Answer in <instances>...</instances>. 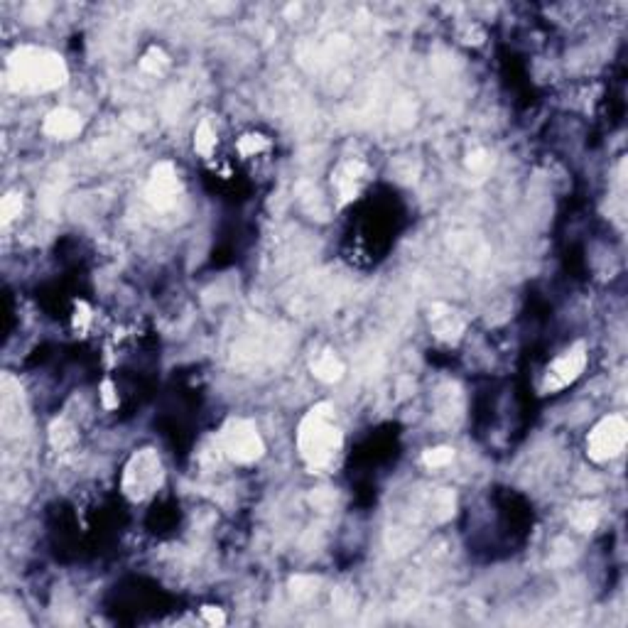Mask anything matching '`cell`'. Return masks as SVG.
<instances>
[{"mask_svg":"<svg viewBox=\"0 0 628 628\" xmlns=\"http://www.w3.org/2000/svg\"><path fill=\"white\" fill-rule=\"evenodd\" d=\"M67 64L59 54L39 47H20L8 59V86L20 93H42L67 81Z\"/></svg>","mask_w":628,"mask_h":628,"instance_id":"cell-1","label":"cell"},{"mask_svg":"<svg viewBox=\"0 0 628 628\" xmlns=\"http://www.w3.org/2000/svg\"><path fill=\"white\" fill-rule=\"evenodd\" d=\"M341 430L334 422V407L329 402L314 405L299 422L297 451L312 474L332 464L336 451L341 449Z\"/></svg>","mask_w":628,"mask_h":628,"instance_id":"cell-2","label":"cell"},{"mask_svg":"<svg viewBox=\"0 0 628 628\" xmlns=\"http://www.w3.org/2000/svg\"><path fill=\"white\" fill-rule=\"evenodd\" d=\"M165 471H162L160 456L152 449H140L130 456L123 474V493L130 500H145L162 486Z\"/></svg>","mask_w":628,"mask_h":628,"instance_id":"cell-3","label":"cell"},{"mask_svg":"<svg viewBox=\"0 0 628 628\" xmlns=\"http://www.w3.org/2000/svg\"><path fill=\"white\" fill-rule=\"evenodd\" d=\"M219 446L235 464H253L265 454V444L250 420H228L219 432Z\"/></svg>","mask_w":628,"mask_h":628,"instance_id":"cell-4","label":"cell"},{"mask_svg":"<svg viewBox=\"0 0 628 628\" xmlns=\"http://www.w3.org/2000/svg\"><path fill=\"white\" fill-rule=\"evenodd\" d=\"M628 425L621 415H608L594 425L587 437V454L594 461H608L618 456L626 446Z\"/></svg>","mask_w":628,"mask_h":628,"instance_id":"cell-5","label":"cell"},{"mask_svg":"<svg viewBox=\"0 0 628 628\" xmlns=\"http://www.w3.org/2000/svg\"><path fill=\"white\" fill-rule=\"evenodd\" d=\"M584 366H587V348H584V343H574L562 356L554 358L552 366L547 368L542 381V392H557L567 388L569 383H574L582 376Z\"/></svg>","mask_w":628,"mask_h":628,"instance_id":"cell-6","label":"cell"},{"mask_svg":"<svg viewBox=\"0 0 628 628\" xmlns=\"http://www.w3.org/2000/svg\"><path fill=\"white\" fill-rule=\"evenodd\" d=\"M179 177H177V170L172 162H160V165L152 167L150 182H147V201L155 206L157 211H167L177 204L179 199Z\"/></svg>","mask_w":628,"mask_h":628,"instance_id":"cell-7","label":"cell"},{"mask_svg":"<svg viewBox=\"0 0 628 628\" xmlns=\"http://www.w3.org/2000/svg\"><path fill=\"white\" fill-rule=\"evenodd\" d=\"M81 128H83L81 116L76 111H71V108H57L42 123V130L49 137H57V140H71L74 135L81 132Z\"/></svg>","mask_w":628,"mask_h":628,"instance_id":"cell-8","label":"cell"},{"mask_svg":"<svg viewBox=\"0 0 628 628\" xmlns=\"http://www.w3.org/2000/svg\"><path fill=\"white\" fill-rule=\"evenodd\" d=\"M363 175H366V167L358 160H348L343 165H339V170L334 172V184H336L339 196H341V204L351 201L358 194V182H361Z\"/></svg>","mask_w":628,"mask_h":628,"instance_id":"cell-9","label":"cell"},{"mask_svg":"<svg viewBox=\"0 0 628 628\" xmlns=\"http://www.w3.org/2000/svg\"><path fill=\"white\" fill-rule=\"evenodd\" d=\"M10 385H13V378H5L3 381V427L8 435H18L20 415H22V407H20V385H15V390H10Z\"/></svg>","mask_w":628,"mask_h":628,"instance_id":"cell-10","label":"cell"},{"mask_svg":"<svg viewBox=\"0 0 628 628\" xmlns=\"http://www.w3.org/2000/svg\"><path fill=\"white\" fill-rule=\"evenodd\" d=\"M312 373H314V378H319L322 383H336V381H341V376H343V363L339 361L332 351H324L322 356L312 363Z\"/></svg>","mask_w":628,"mask_h":628,"instance_id":"cell-11","label":"cell"},{"mask_svg":"<svg viewBox=\"0 0 628 628\" xmlns=\"http://www.w3.org/2000/svg\"><path fill=\"white\" fill-rule=\"evenodd\" d=\"M74 439H76V435H74V427L67 420L52 422V427H49V442H52L54 449H67Z\"/></svg>","mask_w":628,"mask_h":628,"instance_id":"cell-12","label":"cell"},{"mask_svg":"<svg viewBox=\"0 0 628 628\" xmlns=\"http://www.w3.org/2000/svg\"><path fill=\"white\" fill-rule=\"evenodd\" d=\"M432 319L437 324V336L439 339H446V341H451V339H456L461 334V329H464V324L459 322V319L454 317V314L446 309V314H432Z\"/></svg>","mask_w":628,"mask_h":628,"instance_id":"cell-13","label":"cell"},{"mask_svg":"<svg viewBox=\"0 0 628 628\" xmlns=\"http://www.w3.org/2000/svg\"><path fill=\"white\" fill-rule=\"evenodd\" d=\"M214 147H216V135H214V130H211V123L201 121L194 130V150L199 152V155L209 157L211 152H214Z\"/></svg>","mask_w":628,"mask_h":628,"instance_id":"cell-14","label":"cell"},{"mask_svg":"<svg viewBox=\"0 0 628 628\" xmlns=\"http://www.w3.org/2000/svg\"><path fill=\"white\" fill-rule=\"evenodd\" d=\"M20 211H22V196H20L18 191H10V194H5L3 201H0V224L8 226L10 221L18 219Z\"/></svg>","mask_w":628,"mask_h":628,"instance_id":"cell-15","label":"cell"},{"mask_svg":"<svg viewBox=\"0 0 628 628\" xmlns=\"http://www.w3.org/2000/svg\"><path fill=\"white\" fill-rule=\"evenodd\" d=\"M599 520V510L596 505H577V508L572 510V523L577 525L579 530H584V533H589V530H594V525H596Z\"/></svg>","mask_w":628,"mask_h":628,"instance_id":"cell-16","label":"cell"},{"mask_svg":"<svg viewBox=\"0 0 628 628\" xmlns=\"http://www.w3.org/2000/svg\"><path fill=\"white\" fill-rule=\"evenodd\" d=\"M268 137H263V135H258V132H248V135H243V137H238V152L243 157H253V155H258V152H263V150H268Z\"/></svg>","mask_w":628,"mask_h":628,"instance_id":"cell-17","label":"cell"},{"mask_svg":"<svg viewBox=\"0 0 628 628\" xmlns=\"http://www.w3.org/2000/svg\"><path fill=\"white\" fill-rule=\"evenodd\" d=\"M167 64H170V59H167V54L162 52V49L152 47L147 49V54L140 59V69L147 74H162L167 69Z\"/></svg>","mask_w":628,"mask_h":628,"instance_id":"cell-18","label":"cell"},{"mask_svg":"<svg viewBox=\"0 0 628 628\" xmlns=\"http://www.w3.org/2000/svg\"><path fill=\"white\" fill-rule=\"evenodd\" d=\"M451 459H454V449L451 446H432V449H425V454H422V464L430 466V469L446 466Z\"/></svg>","mask_w":628,"mask_h":628,"instance_id":"cell-19","label":"cell"},{"mask_svg":"<svg viewBox=\"0 0 628 628\" xmlns=\"http://www.w3.org/2000/svg\"><path fill=\"white\" fill-rule=\"evenodd\" d=\"M289 587H292V594L297 599H307V596H312V594L317 592V579H312V577H294Z\"/></svg>","mask_w":628,"mask_h":628,"instance_id":"cell-20","label":"cell"},{"mask_svg":"<svg viewBox=\"0 0 628 628\" xmlns=\"http://www.w3.org/2000/svg\"><path fill=\"white\" fill-rule=\"evenodd\" d=\"M88 322H91V312H88L86 302H76V307H74V327L78 332H83L88 327Z\"/></svg>","mask_w":628,"mask_h":628,"instance_id":"cell-21","label":"cell"},{"mask_svg":"<svg viewBox=\"0 0 628 628\" xmlns=\"http://www.w3.org/2000/svg\"><path fill=\"white\" fill-rule=\"evenodd\" d=\"M201 616H204V621L211 623V626H224L226 623V613H224V608H219V606H204L201 608Z\"/></svg>","mask_w":628,"mask_h":628,"instance_id":"cell-22","label":"cell"},{"mask_svg":"<svg viewBox=\"0 0 628 628\" xmlns=\"http://www.w3.org/2000/svg\"><path fill=\"white\" fill-rule=\"evenodd\" d=\"M101 400H103V405H106L108 410L118 407V395H116V388H113L111 381H103L101 383Z\"/></svg>","mask_w":628,"mask_h":628,"instance_id":"cell-23","label":"cell"},{"mask_svg":"<svg viewBox=\"0 0 628 628\" xmlns=\"http://www.w3.org/2000/svg\"><path fill=\"white\" fill-rule=\"evenodd\" d=\"M466 165H469L471 170H476V167H484V165H486V157H484V152H474V155H469V160H466Z\"/></svg>","mask_w":628,"mask_h":628,"instance_id":"cell-24","label":"cell"}]
</instances>
